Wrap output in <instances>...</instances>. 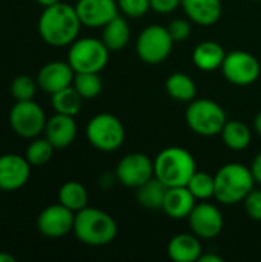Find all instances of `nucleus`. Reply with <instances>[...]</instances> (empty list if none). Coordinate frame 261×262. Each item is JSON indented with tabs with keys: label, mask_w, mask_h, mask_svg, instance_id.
Instances as JSON below:
<instances>
[{
	"label": "nucleus",
	"mask_w": 261,
	"mask_h": 262,
	"mask_svg": "<svg viewBox=\"0 0 261 262\" xmlns=\"http://www.w3.org/2000/svg\"><path fill=\"white\" fill-rule=\"evenodd\" d=\"M82 26L75 6L65 2L43 8L37 23L42 40L54 48H63L74 43Z\"/></svg>",
	"instance_id": "nucleus-1"
},
{
	"label": "nucleus",
	"mask_w": 261,
	"mask_h": 262,
	"mask_svg": "<svg viewBox=\"0 0 261 262\" xmlns=\"http://www.w3.org/2000/svg\"><path fill=\"white\" fill-rule=\"evenodd\" d=\"M72 232L80 243L100 247L115 239L118 227L115 220L105 210L97 207H85L75 213Z\"/></svg>",
	"instance_id": "nucleus-2"
},
{
	"label": "nucleus",
	"mask_w": 261,
	"mask_h": 262,
	"mask_svg": "<svg viewBox=\"0 0 261 262\" xmlns=\"http://www.w3.org/2000/svg\"><path fill=\"white\" fill-rule=\"evenodd\" d=\"M214 178H215L214 198L225 206L243 203L255 186V180L251 172V167H246L245 164L240 163L225 164L223 167L218 169Z\"/></svg>",
	"instance_id": "nucleus-3"
},
{
	"label": "nucleus",
	"mask_w": 261,
	"mask_h": 262,
	"mask_svg": "<svg viewBox=\"0 0 261 262\" xmlns=\"http://www.w3.org/2000/svg\"><path fill=\"white\" fill-rule=\"evenodd\" d=\"M195 172L197 166L192 154L178 146L160 150L154 160V177L168 187L186 186Z\"/></svg>",
	"instance_id": "nucleus-4"
},
{
	"label": "nucleus",
	"mask_w": 261,
	"mask_h": 262,
	"mask_svg": "<svg viewBox=\"0 0 261 262\" xmlns=\"http://www.w3.org/2000/svg\"><path fill=\"white\" fill-rule=\"evenodd\" d=\"M226 121L225 109L209 98H194L186 109V123L189 129L202 137L218 135Z\"/></svg>",
	"instance_id": "nucleus-5"
},
{
	"label": "nucleus",
	"mask_w": 261,
	"mask_h": 262,
	"mask_svg": "<svg viewBox=\"0 0 261 262\" xmlns=\"http://www.w3.org/2000/svg\"><path fill=\"white\" fill-rule=\"evenodd\" d=\"M109 60V49L103 40L94 37L77 38L69 45L68 63L74 72H102Z\"/></svg>",
	"instance_id": "nucleus-6"
},
{
	"label": "nucleus",
	"mask_w": 261,
	"mask_h": 262,
	"mask_svg": "<svg viewBox=\"0 0 261 262\" xmlns=\"http://www.w3.org/2000/svg\"><path fill=\"white\" fill-rule=\"evenodd\" d=\"M125 127L122 121L108 112L94 115L86 126V138L92 147L100 152H114L125 141Z\"/></svg>",
	"instance_id": "nucleus-7"
},
{
	"label": "nucleus",
	"mask_w": 261,
	"mask_h": 262,
	"mask_svg": "<svg viewBox=\"0 0 261 262\" xmlns=\"http://www.w3.org/2000/svg\"><path fill=\"white\" fill-rule=\"evenodd\" d=\"M174 43L175 41L172 40L168 28L162 25H149L140 32L135 49L142 61L148 64H158L169 57Z\"/></svg>",
	"instance_id": "nucleus-8"
},
{
	"label": "nucleus",
	"mask_w": 261,
	"mask_h": 262,
	"mask_svg": "<svg viewBox=\"0 0 261 262\" xmlns=\"http://www.w3.org/2000/svg\"><path fill=\"white\" fill-rule=\"evenodd\" d=\"M46 121L48 118L45 111L34 100L17 101L9 111L11 129L15 132V135L26 140H34L43 134Z\"/></svg>",
	"instance_id": "nucleus-9"
},
{
	"label": "nucleus",
	"mask_w": 261,
	"mask_h": 262,
	"mask_svg": "<svg viewBox=\"0 0 261 262\" xmlns=\"http://www.w3.org/2000/svg\"><path fill=\"white\" fill-rule=\"evenodd\" d=\"M220 69L225 78L235 86H249L258 80L261 74L260 61L246 51L228 52Z\"/></svg>",
	"instance_id": "nucleus-10"
},
{
	"label": "nucleus",
	"mask_w": 261,
	"mask_h": 262,
	"mask_svg": "<svg viewBox=\"0 0 261 262\" xmlns=\"http://www.w3.org/2000/svg\"><path fill=\"white\" fill-rule=\"evenodd\" d=\"M115 177L125 187L138 189L154 177V161L142 152L128 154L118 161Z\"/></svg>",
	"instance_id": "nucleus-11"
},
{
	"label": "nucleus",
	"mask_w": 261,
	"mask_h": 262,
	"mask_svg": "<svg viewBox=\"0 0 261 262\" xmlns=\"http://www.w3.org/2000/svg\"><path fill=\"white\" fill-rule=\"evenodd\" d=\"M75 212L69 210L63 204H51L45 207L37 216L38 232L51 239L63 238L74 229Z\"/></svg>",
	"instance_id": "nucleus-12"
},
{
	"label": "nucleus",
	"mask_w": 261,
	"mask_h": 262,
	"mask_svg": "<svg viewBox=\"0 0 261 262\" xmlns=\"http://www.w3.org/2000/svg\"><path fill=\"white\" fill-rule=\"evenodd\" d=\"M189 226L194 235L202 239L217 238L225 226L223 215L220 209L211 203H198L188 216Z\"/></svg>",
	"instance_id": "nucleus-13"
},
{
	"label": "nucleus",
	"mask_w": 261,
	"mask_h": 262,
	"mask_svg": "<svg viewBox=\"0 0 261 262\" xmlns=\"http://www.w3.org/2000/svg\"><path fill=\"white\" fill-rule=\"evenodd\" d=\"M31 164L17 154L0 155V192L20 190L31 177Z\"/></svg>",
	"instance_id": "nucleus-14"
},
{
	"label": "nucleus",
	"mask_w": 261,
	"mask_h": 262,
	"mask_svg": "<svg viewBox=\"0 0 261 262\" xmlns=\"http://www.w3.org/2000/svg\"><path fill=\"white\" fill-rule=\"evenodd\" d=\"M75 11L83 26L103 28L108 21L118 15L117 0H78Z\"/></svg>",
	"instance_id": "nucleus-15"
},
{
	"label": "nucleus",
	"mask_w": 261,
	"mask_h": 262,
	"mask_svg": "<svg viewBox=\"0 0 261 262\" xmlns=\"http://www.w3.org/2000/svg\"><path fill=\"white\" fill-rule=\"evenodd\" d=\"M75 72L68 61H49L43 64L37 74L38 88L52 95L68 86H72Z\"/></svg>",
	"instance_id": "nucleus-16"
},
{
	"label": "nucleus",
	"mask_w": 261,
	"mask_h": 262,
	"mask_svg": "<svg viewBox=\"0 0 261 262\" xmlns=\"http://www.w3.org/2000/svg\"><path fill=\"white\" fill-rule=\"evenodd\" d=\"M77 137V123L74 117L57 114L48 118L45 126V138L55 147V149H65L74 143Z\"/></svg>",
	"instance_id": "nucleus-17"
},
{
	"label": "nucleus",
	"mask_w": 261,
	"mask_h": 262,
	"mask_svg": "<svg viewBox=\"0 0 261 262\" xmlns=\"http://www.w3.org/2000/svg\"><path fill=\"white\" fill-rule=\"evenodd\" d=\"M182 8L189 20L200 26L215 25L223 14L222 0H182Z\"/></svg>",
	"instance_id": "nucleus-18"
},
{
	"label": "nucleus",
	"mask_w": 261,
	"mask_h": 262,
	"mask_svg": "<svg viewBox=\"0 0 261 262\" xmlns=\"http://www.w3.org/2000/svg\"><path fill=\"white\" fill-rule=\"evenodd\" d=\"M195 207V196L186 186L169 187L165 196V203L162 210L171 220H185L191 215Z\"/></svg>",
	"instance_id": "nucleus-19"
},
{
	"label": "nucleus",
	"mask_w": 261,
	"mask_h": 262,
	"mask_svg": "<svg viewBox=\"0 0 261 262\" xmlns=\"http://www.w3.org/2000/svg\"><path fill=\"white\" fill-rule=\"evenodd\" d=\"M202 253L203 249L197 235L178 233L168 244V256L175 262H195Z\"/></svg>",
	"instance_id": "nucleus-20"
},
{
	"label": "nucleus",
	"mask_w": 261,
	"mask_h": 262,
	"mask_svg": "<svg viewBox=\"0 0 261 262\" xmlns=\"http://www.w3.org/2000/svg\"><path fill=\"white\" fill-rule=\"evenodd\" d=\"M226 51L225 48L217 43V41H202L198 43L194 51H192V61L194 64L205 72H212L222 68L225 57H226Z\"/></svg>",
	"instance_id": "nucleus-21"
},
{
	"label": "nucleus",
	"mask_w": 261,
	"mask_h": 262,
	"mask_svg": "<svg viewBox=\"0 0 261 262\" xmlns=\"http://www.w3.org/2000/svg\"><path fill=\"white\" fill-rule=\"evenodd\" d=\"M131 38V29L125 17H114L103 26L102 40L108 46L109 51H120L123 49Z\"/></svg>",
	"instance_id": "nucleus-22"
},
{
	"label": "nucleus",
	"mask_w": 261,
	"mask_h": 262,
	"mask_svg": "<svg viewBox=\"0 0 261 262\" xmlns=\"http://www.w3.org/2000/svg\"><path fill=\"white\" fill-rule=\"evenodd\" d=\"M168 189L169 187L166 184H163L158 178L152 177L149 181H146L138 189H135L137 190V195H135L137 203L145 209H151V210L162 209Z\"/></svg>",
	"instance_id": "nucleus-23"
},
{
	"label": "nucleus",
	"mask_w": 261,
	"mask_h": 262,
	"mask_svg": "<svg viewBox=\"0 0 261 262\" xmlns=\"http://www.w3.org/2000/svg\"><path fill=\"white\" fill-rule=\"evenodd\" d=\"M166 92L171 98L177 101L191 103L197 95V86L188 74L174 72L166 80Z\"/></svg>",
	"instance_id": "nucleus-24"
},
{
	"label": "nucleus",
	"mask_w": 261,
	"mask_h": 262,
	"mask_svg": "<svg viewBox=\"0 0 261 262\" xmlns=\"http://www.w3.org/2000/svg\"><path fill=\"white\" fill-rule=\"evenodd\" d=\"M58 203L63 204L65 207H68L72 212H80L82 209L88 207V190L86 187L78 183V181H68L65 184H62V187L58 189Z\"/></svg>",
	"instance_id": "nucleus-25"
},
{
	"label": "nucleus",
	"mask_w": 261,
	"mask_h": 262,
	"mask_svg": "<svg viewBox=\"0 0 261 262\" xmlns=\"http://www.w3.org/2000/svg\"><path fill=\"white\" fill-rule=\"evenodd\" d=\"M51 104L57 114L77 117L83 106V97L75 91L74 86H68L51 95Z\"/></svg>",
	"instance_id": "nucleus-26"
},
{
	"label": "nucleus",
	"mask_w": 261,
	"mask_h": 262,
	"mask_svg": "<svg viewBox=\"0 0 261 262\" xmlns=\"http://www.w3.org/2000/svg\"><path fill=\"white\" fill-rule=\"evenodd\" d=\"M220 135L226 147L231 150H245L252 140L251 129L242 121H226Z\"/></svg>",
	"instance_id": "nucleus-27"
},
{
	"label": "nucleus",
	"mask_w": 261,
	"mask_h": 262,
	"mask_svg": "<svg viewBox=\"0 0 261 262\" xmlns=\"http://www.w3.org/2000/svg\"><path fill=\"white\" fill-rule=\"evenodd\" d=\"M55 147L48 141V138H34L26 147L25 158L32 167H42L48 164L54 155Z\"/></svg>",
	"instance_id": "nucleus-28"
},
{
	"label": "nucleus",
	"mask_w": 261,
	"mask_h": 262,
	"mask_svg": "<svg viewBox=\"0 0 261 262\" xmlns=\"http://www.w3.org/2000/svg\"><path fill=\"white\" fill-rule=\"evenodd\" d=\"M72 86L83 97V100L95 98L103 89V83L98 72H75Z\"/></svg>",
	"instance_id": "nucleus-29"
},
{
	"label": "nucleus",
	"mask_w": 261,
	"mask_h": 262,
	"mask_svg": "<svg viewBox=\"0 0 261 262\" xmlns=\"http://www.w3.org/2000/svg\"><path fill=\"white\" fill-rule=\"evenodd\" d=\"M186 187L191 190V193L195 196V200H209L214 196L215 193V178L214 175L208 173V172H195L189 183L186 184Z\"/></svg>",
	"instance_id": "nucleus-30"
},
{
	"label": "nucleus",
	"mask_w": 261,
	"mask_h": 262,
	"mask_svg": "<svg viewBox=\"0 0 261 262\" xmlns=\"http://www.w3.org/2000/svg\"><path fill=\"white\" fill-rule=\"evenodd\" d=\"M37 88H38L37 80H34L31 75L22 74V75H17L12 80V83H11V94L15 98V101L34 100Z\"/></svg>",
	"instance_id": "nucleus-31"
},
{
	"label": "nucleus",
	"mask_w": 261,
	"mask_h": 262,
	"mask_svg": "<svg viewBox=\"0 0 261 262\" xmlns=\"http://www.w3.org/2000/svg\"><path fill=\"white\" fill-rule=\"evenodd\" d=\"M118 9L131 18L143 17L151 8V0H117Z\"/></svg>",
	"instance_id": "nucleus-32"
},
{
	"label": "nucleus",
	"mask_w": 261,
	"mask_h": 262,
	"mask_svg": "<svg viewBox=\"0 0 261 262\" xmlns=\"http://www.w3.org/2000/svg\"><path fill=\"white\" fill-rule=\"evenodd\" d=\"M168 31H169L172 40L175 43H178V41H185L186 38H189L192 28H191V23L188 20H185V18H175V20H172L169 23Z\"/></svg>",
	"instance_id": "nucleus-33"
},
{
	"label": "nucleus",
	"mask_w": 261,
	"mask_h": 262,
	"mask_svg": "<svg viewBox=\"0 0 261 262\" xmlns=\"http://www.w3.org/2000/svg\"><path fill=\"white\" fill-rule=\"evenodd\" d=\"M248 216L255 221H261V190H252L243 201Z\"/></svg>",
	"instance_id": "nucleus-34"
},
{
	"label": "nucleus",
	"mask_w": 261,
	"mask_h": 262,
	"mask_svg": "<svg viewBox=\"0 0 261 262\" xmlns=\"http://www.w3.org/2000/svg\"><path fill=\"white\" fill-rule=\"evenodd\" d=\"M178 6H182V0H151V8L158 14L174 12Z\"/></svg>",
	"instance_id": "nucleus-35"
},
{
	"label": "nucleus",
	"mask_w": 261,
	"mask_h": 262,
	"mask_svg": "<svg viewBox=\"0 0 261 262\" xmlns=\"http://www.w3.org/2000/svg\"><path fill=\"white\" fill-rule=\"evenodd\" d=\"M251 172L254 175V180L255 183L261 184V152L254 158L252 164H251Z\"/></svg>",
	"instance_id": "nucleus-36"
},
{
	"label": "nucleus",
	"mask_w": 261,
	"mask_h": 262,
	"mask_svg": "<svg viewBox=\"0 0 261 262\" xmlns=\"http://www.w3.org/2000/svg\"><path fill=\"white\" fill-rule=\"evenodd\" d=\"M198 261L200 262H223V258H222V256H218V255H214V253H206V255H203V253H202V256L198 258Z\"/></svg>",
	"instance_id": "nucleus-37"
},
{
	"label": "nucleus",
	"mask_w": 261,
	"mask_h": 262,
	"mask_svg": "<svg viewBox=\"0 0 261 262\" xmlns=\"http://www.w3.org/2000/svg\"><path fill=\"white\" fill-rule=\"evenodd\" d=\"M254 129H255V132L261 135V111L255 115V118H254Z\"/></svg>",
	"instance_id": "nucleus-38"
},
{
	"label": "nucleus",
	"mask_w": 261,
	"mask_h": 262,
	"mask_svg": "<svg viewBox=\"0 0 261 262\" xmlns=\"http://www.w3.org/2000/svg\"><path fill=\"white\" fill-rule=\"evenodd\" d=\"M0 262H15V258L9 253H3L0 252Z\"/></svg>",
	"instance_id": "nucleus-39"
},
{
	"label": "nucleus",
	"mask_w": 261,
	"mask_h": 262,
	"mask_svg": "<svg viewBox=\"0 0 261 262\" xmlns=\"http://www.w3.org/2000/svg\"><path fill=\"white\" fill-rule=\"evenodd\" d=\"M38 5H42L43 8H46V6H51V5H55V3H58V2H62V0H35Z\"/></svg>",
	"instance_id": "nucleus-40"
},
{
	"label": "nucleus",
	"mask_w": 261,
	"mask_h": 262,
	"mask_svg": "<svg viewBox=\"0 0 261 262\" xmlns=\"http://www.w3.org/2000/svg\"><path fill=\"white\" fill-rule=\"evenodd\" d=\"M255 2H257V0H255Z\"/></svg>",
	"instance_id": "nucleus-41"
}]
</instances>
